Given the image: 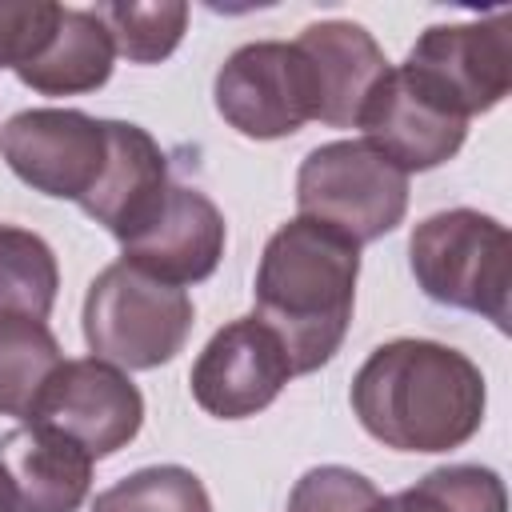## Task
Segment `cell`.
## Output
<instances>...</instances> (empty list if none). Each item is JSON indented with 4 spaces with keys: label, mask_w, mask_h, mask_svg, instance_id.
<instances>
[{
    "label": "cell",
    "mask_w": 512,
    "mask_h": 512,
    "mask_svg": "<svg viewBox=\"0 0 512 512\" xmlns=\"http://www.w3.org/2000/svg\"><path fill=\"white\" fill-rule=\"evenodd\" d=\"M92 12L108 28L112 48L132 64H156L172 56L188 28V4L180 0H152V4L116 0V4H96Z\"/></svg>",
    "instance_id": "obj_20"
},
{
    "label": "cell",
    "mask_w": 512,
    "mask_h": 512,
    "mask_svg": "<svg viewBox=\"0 0 512 512\" xmlns=\"http://www.w3.org/2000/svg\"><path fill=\"white\" fill-rule=\"evenodd\" d=\"M376 508H380L376 484L344 464L308 468L288 496V512H376Z\"/></svg>",
    "instance_id": "obj_22"
},
{
    "label": "cell",
    "mask_w": 512,
    "mask_h": 512,
    "mask_svg": "<svg viewBox=\"0 0 512 512\" xmlns=\"http://www.w3.org/2000/svg\"><path fill=\"white\" fill-rule=\"evenodd\" d=\"M112 60H116V48L100 16L92 8L60 4L48 44L40 48L36 60L16 68V76L40 96H80V92H96L100 84H108Z\"/></svg>",
    "instance_id": "obj_16"
},
{
    "label": "cell",
    "mask_w": 512,
    "mask_h": 512,
    "mask_svg": "<svg viewBox=\"0 0 512 512\" xmlns=\"http://www.w3.org/2000/svg\"><path fill=\"white\" fill-rule=\"evenodd\" d=\"M0 476L12 512H76L92 484V456L40 424H24L0 440Z\"/></svg>",
    "instance_id": "obj_14"
},
{
    "label": "cell",
    "mask_w": 512,
    "mask_h": 512,
    "mask_svg": "<svg viewBox=\"0 0 512 512\" xmlns=\"http://www.w3.org/2000/svg\"><path fill=\"white\" fill-rule=\"evenodd\" d=\"M296 208L360 248L404 220L408 172L368 140H332L304 156L296 172Z\"/></svg>",
    "instance_id": "obj_5"
},
{
    "label": "cell",
    "mask_w": 512,
    "mask_h": 512,
    "mask_svg": "<svg viewBox=\"0 0 512 512\" xmlns=\"http://www.w3.org/2000/svg\"><path fill=\"white\" fill-rule=\"evenodd\" d=\"M60 4L52 0H0V68H24L40 56L56 28Z\"/></svg>",
    "instance_id": "obj_23"
},
{
    "label": "cell",
    "mask_w": 512,
    "mask_h": 512,
    "mask_svg": "<svg viewBox=\"0 0 512 512\" xmlns=\"http://www.w3.org/2000/svg\"><path fill=\"white\" fill-rule=\"evenodd\" d=\"M224 240L228 232H224L220 208L196 188L168 184L148 224L120 244L124 248L120 260L180 288V284H200L216 272L224 256Z\"/></svg>",
    "instance_id": "obj_12"
},
{
    "label": "cell",
    "mask_w": 512,
    "mask_h": 512,
    "mask_svg": "<svg viewBox=\"0 0 512 512\" xmlns=\"http://www.w3.org/2000/svg\"><path fill=\"white\" fill-rule=\"evenodd\" d=\"M292 360L272 328L256 316L224 324L196 356L188 384L192 400L216 420H244L264 412L292 380Z\"/></svg>",
    "instance_id": "obj_10"
},
{
    "label": "cell",
    "mask_w": 512,
    "mask_h": 512,
    "mask_svg": "<svg viewBox=\"0 0 512 512\" xmlns=\"http://www.w3.org/2000/svg\"><path fill=\"white\" fill-rule=\"evenodd\" d=\"M488 408L484 372L436 340H388L352 376L360 428L396 452H448L468 444Z\"/></svg>",
    "instance_id": "obj_1"
},
{
    "label": "cell",
    "mask_w": 512,
    "mask_h": 512,
    "mask_svg": "<svg viewBox=\"0 0 512 512\" xmlns=\"http://www.w3.org/2000/svg\"><path fill=\"white\" fill-rule=\"evenodd\" d=\"M60 364V344L44 320L0 316V416H16L28 424Z\"/></svg>",
    "instance_id": "obj_17"
},
{
    "label": "cell",
    "mask_w": 512,
    "mask_h": 512,
    "mask_svg": "<svg viewBox=\"0 0 512 512\" xmlns=\"http://www.w3.org/2000/svg\"><path fill=\"white\" fill-rule=\"evenodd\" d=\"M292 44L312 72L316 120L332 128H356L372 88L388 72V60L372 32L352 20H320L308 24Z\"/></svg>",
    "instance_id": "obj_13"
},
{
    "label": "cell",
    "mask_w": 512,
    "mask_h": 512,
    "mask_svg": "<svg viewBox=\"0 0 512 512\" xmlns=\"http://www.w3.org/2000/svg\"><path fill=\"white\" fill-rule=\"evenodd\" d=\"M60 268L48 240L28 228L0 224V316L44 320L56 304Z\"/></svg>",
    "instance_id": "obj_18"
},
{
    "label": "cell",
    "mask_w": 512,
    "mask_h": 512,
    "mask_svg": "<svg viewBox=\"0 0 512 512\" xmlns=\"http://www.w3.org/2000/svg\"><path fill=\"white\" fill-rule=\"evenodd\" d=\"M356 276L360 248L308 216H296L268 236L256 268L252 316L276 332L292 372H316L340 352L352 324Z\"/></svg>",
    "instance_id": "obj_2"
},
{
    "label": "cell",
    "mask_w": 512,
    "mask_h": 512,
    "mask_svg": "<svg viewBox=\"0 0 512 512\" xmlns=\"http://www.w3.org/2000/svg\"><path fill=\"white\" fill-rule=\"evenodd\" d=\"M0 512H12V504H8V488H4V476H0Z\"/></svg>",
    "instance_id": "obj_24"
},
{
    "label": "cell",
    "mask_w": 512,
    "mask_h": 512,
    "mask_svg": "<svg viewBox=\"0 0 512 512\" xmlns=\"http://www.w3.org/2000/svg\"><path fill=\"white\" fill-rule=\"evenodd\" d=\"M192 332V300L184 288L140 272L128 260L108 264L84 296V340L96 360L128 372L168 364Z\"/></svg>",
    "instance_id": "obj_4"
},
{
    "label": "cell",
    "mask_w": 512,
    "mask_h": 512,
    "mask_svg": "<svg viewBox=\"0 0 512 512\" xmlns=\"http://www.w3.org/2000/svg\"><path fill=\"white\" fill-rule=\"evenodd\" d=\"M216 112L248 140H280L316 120L308 60L296 44L256 40L236 48L212 84Z\"/></svg>",
    "instance_id": "obj_6"
},
{
    "label": "cell",
    "mask_w": 512,
    "mask_h": 512,
    "mask_svg": "<svg viewBox=\"0 0 512 512\" xmlns=\"http://www.w3.org/2000/svg\"><path fill=\"white\" fill-rule=\"evenodd\" d=\"M376 512H508L500 472L480 464H444L396 496H380Z\"/></svg>",
    "instance_id": "obj_19"
},
{
    "label": "cell",
    "mask_w": 512,
    "mask_h": 512,
    "mask_svg": "<svg viewBox=\"0 0 512 512\" xmlns=\"http://www.w3.org/2000/svg\"><path fill=\"white\" fill-rule=\"evenodd\" d=\"M408 260L428 300L480 312L500 332H508L512 236L496 216H484L476 208L436 212L416 224Z\"/></svg>",
    "instance_id": "obj_3"
},
{
    "label": "cell",
    "mask_w": 512,
    "mask_h": 512,
    "mask_svg": "<svg viewBox=\"0 0 512 512\" xmlns=\"http://www.w3.org/2000/svg\"><path fill=\"white\" fill-rule=\"evenodd\" d=\"M0 156L36 192L84 200L108 160V120L76 108H24L0 128Z\"/></svg>",
    "instance_id": "obj_8"
},
{
    "label": "cell",
    "mask_w": 512,
    "mask_h": 512,
    "mask_svg": "<svg viewBox=\"0 0 512 512\" xmlns=\"http://www.w3.org/2000/svg\"><path fill=\"white\" fill-rule=\"evenodd\" d=\"M28 424L52 428L76 440L92 460L120 452L144 424V396L108 360H64L36 400Z\"/></svg>",
    "instance_id": "obj_9"
},
{
    "label": "cell",
    "mask_w": 512,
    "mask_h": 512,
    "mask_svg": "<svg viewBox=\"0 0 512 512\" xmlns=\"http://www.w3.org/2000/svg\"><path fill=\"white\" fill-rule=\"evenodd\" d=\"M92 512H212V500L192 468L152 464L96 492Z\"/></svg>",
    "instance_id": "obj_21"
},
{
    "label": "cell",
    "mask_w": 512,
    "mask_h": 512,
    "mask_svg": "<svg viewBox=\"0 0 512 512\" xmlns=\"http://www.w3.org/2000/svg\"><path fill=\"white\" fill-rule=\"evenodd\" d=\"M404 68L464 120L492 112L512 88V20L492 12L464 24H432Z\"/></svg>",
    "instance_id": "obj_7"
},
{
    "label": "cell",
    "mask_w": 512,
    "mask_h": 512,
    "mask_svg": "<svg viewBox=\"0 0 512 512\" xmlns=\"http://www.w3.org/2000/svg\"><path fill=\"white\" fill-rule=\"evenodd\" d=\"M356 128H364V140L384 152L400 172L440 168L460 152L468 136V120L452 112L436 92H428L404 64H388Z\"/></svg>",
    "instance_id": "obj_11"
},
{
    "label": "cell",
    "mask_w": 512,
    "mask_h": 512,
    "mask_svg": "<svg viewBox=\"0 0 512 512\" xmlns=\"http://www.w3.org/2000/svg\"><path fill=\"white\" fill-rule=\"evenodd\" d=\"M168 184L172 180L160 144L140 124L108 120V160L80 208L124 244L160 208Z\"/></svg>",
    "instance_id": "obj_15"
}]
</instances>
